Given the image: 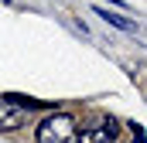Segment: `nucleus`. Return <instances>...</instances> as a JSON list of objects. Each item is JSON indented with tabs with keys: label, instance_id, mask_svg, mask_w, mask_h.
<instances>
[{
	"label": "nucleus",
	"instance_id": "3",
	"mask_svg": "<svg viewBox=\"0 0 147 143\" xmlns=\"http://www.w3.org/2000/svg\"><path fill=\"white\" fill-rule=\"evenodd\" d=\"M21 126H24V112L0 96V133H14V130H21Z\"/></svg>",
	"mask_w": 147,
	"mask_h": 143
},
{
	"label": "nucleus",
	"instance_id": "2",
	"mask_svg": "<svg viewBox=\"0 0 147 143\" xmlns=\"http://www.w3.org/2000/svg\"><path fill=\"white\" fill-rule=\"evenodd\" d=\"M113 140H116V123H113V119H103V123H96V126L75 133L72 143H113Z\"/></svg>",
	"mask_w": 147,
	"mask_h": 143
},
{
	"label": "nucleus",
	"instance_id": "6",
	"mask_svg": "<svg viewBox=\"0 0 147 143\" xmlns=\"http://www.w3.org/2000/svg\"><path fill=\"white\" fill-rule=\"evenodd\" d=\"M130 133H134V143H147V133L140 123H130Z\"/></svg>",
	"mask_w": 147,
	"mask_h": 143
},
{
	"label": "nucleus",
	"instance_id": "5",
	"mask_svg": "<svg viewBox=\"0 0 147 143\" xmlns=\"http://www.w3.org/2000/svg\"><path fill=\"white\" fill-rule=\"evenodd\" d=\"M96 14H99V17H103L106 24H113V27H120V31H134V21H127V17H120L116 10H110V7H99Z\"/></svg>",
	"mask_w": 147,
	"mask_h": 143
},
{
	"label": "nucleus",
	"instance_id": "4",
	"mask_svg": "<svg viewBox=\"0 0 147 143\" xmlns=\"http://www.w3.org/2000/svg\"><path fill=\"white\" fill-rule=\"evenodd\" d=\"M3 99H7V102H14V106L21 109V112H24V109H55L51 102H45V99H31V96H17V92H7Z\"/></svg>",
	"mask_w": 147,
	"mask_h": 143
},
{
	"label": "nucleus",
	"instance_id": "1",
	"mask_svg": "<svg viewBox=\"0 0 147 143\" xmlns=\"http://www.w3.org/2000/svg\"><path fill=\"white\" fill-rule=\"evenodd\" d=\"M38 143H72L75 140V119L69 112H51L38 123Z\"/></svg>",
	"mask_w": 147,
	"mask_h": 143
}]
</instances>
